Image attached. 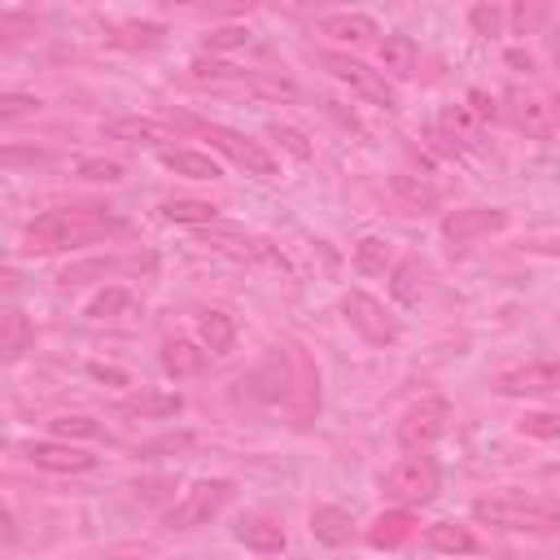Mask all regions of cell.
<instances>
[{
    "instance_id": "cell-22",
    "label": "cell",
    "mask_w": 560,
    "mask_h": 560,
    "mask_svg": "<svg viewBox=\"0 0 560 560\" xmlns=\"http://www.w3.org/2000/svg\"><path fill=\"white\" fill-rule=\"evenodd\" d=\"M106 141H123V145H162V141H175L167 123H154V119H114L106 127Z\"/></svg>"
},
{
    "instance_id": "cell-11",
    "label": "cell",
    "mask_w": 560,
    "mask_h": 560,
    "mask_svg": "<svg viewBox=\"0 0 560 560\" xmlns=\"http://www.w3.org/2000/svg\"><path fill=\"white\" fill-rule=\"evenodd\" d=\"M503 228H508V210H499V206H464V210H451L442 219V236L451 245H468V241L503 232Z\"/></svg>"
},
{
    "instance_id": "cell-3",
    "label": "cell",
    "mask_w": 560,
    "mask_h": 560,
    "mask_svg": "<svg viewBox=\"0 0 560 560\" xmlns=\"http://www.w3.org/2000/svg\"><path fill=\"white\" fill-rule=\"evenodd\" d=\"M438 486H442V473L434 464V455L416 451V455H403L394 468H386L381 477V495L394 499L399 508H421L429 499H438Z\"/></svg>"
},
{
    "instance_id": "cell-33",
    "label": "cell",
    "mask_w": 560,
    "mask_h": 560,
    "mask_svg": "<svg viewBox=\"0 0 560 560\" xmlns=\"http://www.w3.org/2000/svg\"><path fill=\"white\" fill-rule=\"evenodd\" d=\"M390 294H394L403 307H416V303H421V263H416V258L394 263V271H390Z\"/></svg>"
},
{
    "instance_id": "cell-34",
    "label": "cell",
    "mask_w": 560,
    "mask_h": 560,
    "mask_svg": "<svg viewBox=\"0 0 560 560\" xmlns=\"http://www.w3.org/2000/svg\"><path fill=\"white\" fill-rule=\"evenodd\" d=\"M390 188H394V197H399L407 210H434V206H438V193H434L425 180H416V175H394Z\"/></svg>"
},
{
    "instance_id": "cell-19",
    "label": "cell",
    "mask_w": 560,
    "mask_h": 560,
    "mask_svg": "<svg viewBox=\"0 0 560 560\" xmlns=\"http://www.w3.org/2000/svg\"><path fill=\"white\" fill-rule=\"evenodd\" d=\"M197 333H202V346L210 355H232V346H236V320L219 307H206L197 316Z\"/></svg>"
},
{
    "instance_id": "cell-27",
    "label": "cell",
    "mask_w": 560,
    "mask_h": 560,
    "mask_svg": "<svg viewBox=\"0 0 560 560\" xmlns=\"http://www.w3.org/2000/svg\"><path fill=\"white\" fill-rule=\"evenodd\" d=\"M162 167L184 180H219V162L197 149H162Z\"/></svg>"
},
{
    "instance_id": "cell-36",
    "label": "cell",
    "mask_w": 560,
    "mask_h": 560,
    "mask_svg": "<svg viewBox=\"0 0 560 560\" xmlns=\"http://www.w3.org/2000/svg\"><path fill=\"white\" fill-rule=\"evenodd\" d=\"M127 307H132V294H127V290H101V294L93 299L88 316H97V320H114V316H123Z\"/></svg>"
},
{
    "instance_id": "cell-30",
    "label": "cell",
    "mask_w": 560,
    "mask_h": 560,
    "mask_svg": "<svg viewBox=\"0 0 560 560\" xmlns=\"http://www.w3.org/2000/svg\"><path fill=\"white\" fill-rule=\"evenodd\" d=\"M180 407H184L180 394H141V399H123L114 412L132 421H158V416H175Z\"/></svg>"
},
{
    "instance_id": "cell-12",
    "label": "cell",
    "mask_w": 560,
    "mask_h": 560,
    "mask_svg": "<svg viewBox=\"0 0 560 560\" xmlns=\"http://www.w3.org/2000/svg\"><path fill=\"white\" fill-rule=\"evenodd\" d=\"M495 390H499V394H512V399L551 394V390H560V364H556V360H534V364L508 368V373L495 377Z\"/></svg>"
},
{
    "instance_id": "cell-24",
    "label": "cell",
    "mask_w": 560,
    "mask_h": 560,
    "mask_svg": "<svg viewBox=\"0 0 560 560\" xmlns=\"http://www.w3.org/2000/svg\"><path fill=\"white\" fill-rule=\"evenodd\" d=\"M32 342H36V325L19 307H10L0 316V351H5V360H23L32 351Z\"/></svg>"
},
{
    "instance_id": "cell-13",
    "label": "cell",
    "mask_w": 560,
    "mask_h": 560,
    "mask_svg": "<svg viewBox=\"0 0 560 560\" xmlns=\"http://www.w3.org/2000/svg\"><path fill=\"white\" fill-rule=\"evenodd\" d=\"M249 394L263 399V403H280V399H290V386H294V364H290V346L285 351H267V360L249 373Z\"/></svg>"
},
{
    "instance_id": "cell-2",
    "label": "cell",
    "mask_w": 560,
    "mask_h": 560,
    "mask_svg": "<svg viewBox=\"0 0 560 560\" xmlns=\"http://www.w3.org/2000/svg\"><path fill=\"white\" fill-rule=\"evenodd\" d=\"M473 516L495 525V529H516V534H560V508L547 499H521V495H499V499H477Z\"/></svg>"
},
{
    "instance_id": "cell-43",
    "label": "cell",
    "mask_w": 560,
    "mask_h": 560,
    "mask_svg": "<svg viewBox=\"0 0 560 560\" xmlns=\"http://www.w3.org/2000/svg\"><path fill=\"white\" fill-rule=\"evenodd\" d=\"M254 93H263V97H276V101H294L299 97V88L294 84H285V80H267V75H249L245 80Z\"/></svg>"
},
{
    "instance_id": "cell-37",
    "label": "cell",
    "mask_w": 560,
    "mask_h": 560,
    "mask_svg": "<svg viewBox=\"0 0 560 560\" xmlns=\"http://www.w3.org/2000/svg\"><path fill=\"white\" fill-rule=\"evenodd\" d=\"M49 429L58 438H97L101 434V425L93 416H58V421H49Z\"/></svg>"
},
{
    "instance_id": "cell-47",
    "label": "cell",
    "mask_w": 560,
    "mask_h": 560,
    "mask_svg": "<svg viewBox=\"0 0 560 560\" xmlns=\"http://www.w3.org/2000/svg\"><path fill=\"white\" fill-rule=\"evenodd\" d=\"M132 490H136V495H145V499H162V495L171 490V482H162V477H154V482H136Z\"/></svg>"
},
{
    "instance_id": "cell-7",
    "label": "cell",
    "mask_w": 560,
    "mask_h": 560,
    "mask_svg": "<svg viewBox=\"0 0 560 560\" xmlns=\"http://www.w3.org/2000/svg\"><path fill=\"white\" fill-rule=\"evenodd\" d=\"M202 136L210 141V149H219L228 162H236L245 175H258V180H271L276 175V158L258 145V141H249V136H241V132H232V127H219V123H202Z\"/></svg>"
},
{
    "instance_id": "cell-46",
    "label": "cell",
    "mask_w": 560,
    "mask_h": 560,
    "mask_svg": "<svg viewBox=\"0 0 560 560\" xmlns=\"http://www.w3.org/2000/svg\"><path fill=\"white\" fill-rule=\"evenodd\" d=\"M236 75V66H228V62H193V80H232Z\"/></svg>"
},
{
    "instance_id": "cell-21",
    "label": "cell",
    "mask_w": 560,
    "mask_h": 560,
    "mask_svg": "<svg viewBox=\"0 0 560 560\" xmlns=\"http://www.w3.org/2000/svg\"><path fill=\"white\" fill-rule=\"evenodd\" d=\"M377 53H381V66L390 71V75H399V80H412L416 75V66H421V49H416V40L412 36H386L381 45H377Z\"/></svg>"
},
{
    "instance_id": "cell-40",
    "label": "cell",
    "mask_w": 560,
    "mask_h": 560,
    "mask_svg": "<svg viewBox=\"0 0 560 560\" xmlns=\"http://www.w3.org/2000/svg\"><path fill=\"white\" fill-rule=\"evenodd\" d=\"M245 45H249V27H215V32L206 36V49H215V53L245 49Z\"/></svg>"
},
{
    "instance_id": "cell-42",
    "label": "cell",
    "mask_w": 560,
    "mask_h": 560,
    "mask_svg": "<svg viewBox=\"0 0 560 560\" xmlns=\"http://www.w3.org/2000/svg\"><path fill=\"white\" fill-rule=\"evenodd\" d=\"M0 36H5V45L23 40V36H36V19L32 14H0Z\"/></svg>"
},
{
    "instance_id": "cell-32",
    "label": "cell",
    "mask_w": 560,
    "mask_h": 560,
    "mask_svg": "<svg viewBox=\"0 0 560 560\" xmlns=\"http://www.w3.org/2000/svg\"><path fill=\"white\" fill-rule=\"evenodd\" d=\"M119 267H123V258H110V254H106V258H84V263H71L58 280H62L66 290H75V285H88V280H106V276H114Z\"/></svg>"
},
{
    "instance_id": "cell-35",
    "label": "cell",
    "mask_w": 560,
    "mask_h": 560,
    "mask_svg": "<svg viewBox=\"0 0 560 560\" xmlns=\"http://www.w3.org/2000/svg\"><path fill=\"white\" fill-rule=\"evenodd\" d=\"M197 438L188 434V429H180V434H162V438H154V442H141L136 447V455L141 460H158V455H180V451H188Z\"/></svg>"
},
{
    "instance_id": "cell-20",
    "label": "cell",
    "mask_w": 560,
    "mask_h": 560,
    "mask_svg": "<svg viewBox=\"0 0 560 560\" xmlns=\"http://www.w3.org/2000/svg\"><path fill=\"white\" fill-rule=\"evenodd\" d=\"M316 32L333 36V40H346V45H368L373 36H381L368 14H329V19L316 23Z\"/></svg>"
},
{
    "instance_id": "cell-25",
    "label": "cell",
    "mask_w": 560,
    "mask_h": 560,
    "mask_svg": "<svg viewBox=\"0 0 560 560\" xmlns=\"http://www.w3.org/2000/svg\"><path fill=\"white\" fill-rule=\"evenodd\" d=\"M312 534H316L325 547H342V543H351L355 521H351V512H346V508L325 503V508H316V512H312Z\"/></svg>"
},
{
    "instance_id": "cell-5",
    "label": "cell",
    "mask_w": 560,
    "mask_h": 560,
    "mask_svg": "<svg viewBox=\"0 0 560 560\" xmlns=\"http://www.w3.org/2000/svg\"><path fill=\"white\" fill-rule=\"evenodd\" d=\"M342 316H346V325H351L364 342H373V346H394V342H399V320L386 312L381 299H373V294H364V290H351V294L342 299Z\"/></svg>"
},
{
    "instance_id": "cell-4",
    "label": "cell",
    "mask_w": 560,
    "mask_h": 560,
    "mask_svg": "<svg viewBox=\"0 0 560 560\" xmlns=\"http://www.w3.org/2000/svg\"><path fill=\"white\" fill-rule=\"evenodd\" d=\"M232 482L228 477H206V482H193L167 512V529H197L206 521H215L223 512V503L232 499Z\"/></svg>"
},
{
    "instance_id": "cell-6",
    "label": "cell",
    "mask_w": 560,
    "mask_h": 560,
    "mask_svg": "<svg viewBox=\"0 0 560 560\" xmlns=\"http://www.w3.org/2000/svg\"><path fill=\"white\" fill-rule=\"evenodd\" d=\"M447 425H451V403H447L442 394H429V399H421V403H412V407L403 412V421H399V442H403L407 451H429V447L447 434Z\"/></svg>"
},
{
    "instance_id": "cell-31",
    "label": "cell",
    "mask_w": 560,
    "mask_h": 560,
    "mask_svg": "<svg viewBox=\"0 0 560 560\" xmlns=\"http://www.w3.org/2000/svg\"><path fill=\"white\" fill-rule=\"evenodd\" d=\"M438 123H442V132H447L451 141H460V145H477V141H482V123H486V119H482L473 106H447Z\"/></svg>"
},
{
    "instance_id": "cell-16",
    "label": "cell",
    "mask_w": 560,
    "mask_h": 560,
    "mask_svg": "<svg viewBox=\"0 0 560 560\" xmlns=\"http://www.w3.org/2000/svg\"><path fill=\"white\" fill-rule=\"evenodd\" d=\"M412 534H416V516H412L407 508H386V512H377L373 525H368V543H373L377 551L403 547Z\"/></svg>"
},
{
    "instance_id": "cell-23",
    "label": "cell",
    "mask_w": 560,
    "mask_h": 560,
    "mask_svg": "<svg viewBox=\"0 0 560 560\" xmlns=\"http://www.w3.org/2000/svg\"><path fill=\"white\" fill-rule=\"evenodd\" d=\"M158 215L167 223H193V228H215L219 219V206L215 202H202V197H167L158 206Z\"/></svg>"
},
{
    "instance_id": "cell-41",
    "label": "cell",
    "mask_w": 560,
    "mask_h": 560,
    "mask_svg": "<svg viewBox=\"0 0 560 560\" xmlns=\"http://www.w3.org/2000/svg\"><path fill=\"white\" fill-rule=\"evenodd\" d=\"M36 110H40V101L27 97V93H5V97H0V119H5V123L27 119V114H36Z\"/></svg>"
},
{
    "instance_id": "cell-39",
    "label": "cell",
    "mask_w": 560,
    "mask_h": 560,
    "mask_svg": "<svg viewBox=\"0 0 560 560\" xmlns=\"http://www.w3.org/2000/svg\"><path fill=\"white\" fill-rule=\"evenodd\" d=\"M521 434H529V438H560V412H529V416H521Z\"/></svg>"
},
{
    "instance_id": "cell-38",
    "label": "cell",
    "mask_w": 560,
    "mask_h": 560,
    "mask_svg": "<svg viewBox=\"0 0 560 560\" xmlns=\"http://www.w3.org/2000/svg\"><path fill=\"white\" fill-rule=\"evenodd\" d=\"M271 136L280 141V149H285L290 158H299V162H307V158H312V141H307V136H303L299 127H285V123H276V127H271Z\"/></svg>"
},
{
    "instance_id": "cell-48",
    "label": "cell",
    "mask_w": 560,
    "mask_h": 560,
    "mask_svg": "<svg viewBox=\"0 0 560 560\" xmlns=\"http://www.w3.org/2000/svg\"><path fill=\"white\" fill-rule=\"evenodd\" d=\"M93 377H101V381H114V386H123L127 377L123 373H114V368H93Z\"/></svg>"
},
{
    "instance_id": "cell-17",
    "label": "cell",
    "mask_w": 560,
    "mask_h": 560,
    "mask_svg": "<svg viewBox=\"0 0 560 560\" xmlns=\"http://www.w3.org/2000/svg\"><path fill=\"white\" fill-rule=\"evenodd\" d=\"M202 245L228 254V258H241V263H258V258H276L267 249V241H254V236H241V232H223V228H202Z\"/></svg>"
},
{
    "instance_id": "cell-8",
    "label": "cell",
    "mask_w": 560,
    "mask_h": 560,
    "mask_svg": "<svg viewBox=\"0 0 560 560\" xmlns=\"http://www.w3.org/2000/svg\"><path fill=\"white\" fill-rule=\"evenodd\" d=\"M320 66L333 75V80H342V84H351L360 97H368L373 106H381V110H399V97H394V88L386 84V75L381 71H368L364 62H355L351 53H320Z\"/></svg>"
},
{
    "instance_id": "cell-26",
    "label": "cell",
    "mask_w": 560,
    "mask_h": 560,
    "mask_svg": "<svg viewBox=\"0 0 560 560\" xmlns=\"http://www.w3.org/2000/svg\"><path fill=\"white\" fill-rule=\"evenodd\" d=\"M425 543H429L434 551H442V556H468V551H477L473 529L460 525V521H434V525L425 529Z\"/></svg>"
},
{
    "instance_id": "cell-9",
    "label": "cell",
    "mask_w": 560,
    "mask_h": 560,
    "mask_svg": "<svg viewBox=\"0 0 560 560\" xmlns=\"http://www.w3.org/2000/svg\"><path fill=\"white\" fill-rule=\"evenodd\" d=\"M290 364H294V386H290V416L294 429H307L320 416V368L303 346H290Z\"/></svg>"
},
{
    "instance_id": "cell-28",
    "label": "cell",
    "mask_w": 560,
    "mask_h": 560,
    "mask_svg": "<svg viewBox=\"0 0 560 560\" xmlns=\"http://www.w3.org/2000/svg\"><path fill=\"white\" fill-rule=\"evenodd\" d=\"M162 36H167V27L162 23H123V27H110L106 32V40L114 45V49H158L162 45Z\"/></svg>"
},
{
    "instance_id": "cell-14",
    "label": "cell",
    "mask_w": 560,
    "mask_h": 560,
    "mask_svg": "<svg viewBox=\"0 0 560 560\" xmlns=\"http://www.w3.org/2000/svg\"><path fill=\"white\" fill-rule=\"evenodd\" d=\"M27 460L49 473H88L97 468V455L71 447V442H27Z\"/></svg>"
},
{
    "instance_id": "cell-45",
    "label": "cell",
    "mask_w": 560,
    "mask_h": 560,
    "mask_svg": "<svg viewBox=\"0 0 560 560\" xmlns=\"http://www.w3.org/2000/svg\"><path fill=\"white\" fill-rule=\"evenodd\" d=\"M80 175H84V180H106V184H114V180H123V167H119V162H106V158H88V162H80Z\"/></svg>"
},
{
    "instance_id": "cell-18",
    "label": "cell",
    "mask_w": 560,
    "mask_h": 560,
    "mask_svg": "<svg viewBox=\"0 0 560 560\" xmlns=\"http://www.w3.org/2000/svg\"><path fill=\"white\" fill-rule=\"evenodd\" d=\"M236 538H241L249 551H263V556L285 551V525L271 521V516H241V521H236Z\"/></svg>"
},
{
    "instance_id": "cell-1",
    "label": "cell",
    "mask_w": 560,
    "mask_h": 560,
    "mask_svg": "<svg viewBox=\"0 0 560 560\" xmlns=\"http://www.w3.org/2000/svg\"><path fill=\"white\" fill-rule=\"evenodd\" d=\"M127 232V219H119L110 206H62L49 215H36L23 232V249L27 254H58L71 245H88L101 236H119Z\"/></svg>"
},
{
    "instance_id": "cell-10",
    "label": "cell",
    "mask_w": 560,
    "mask_h": 560,
    "mask_svg": "<svg viewBox=\"0 0 560 560\" xmlns=\"http://www.w3.org/2000/svg\"><path fill=\"white\" fill-rule=\"evenodd\" d=\"M512 127L529 136H560V97L556 93H512L508 97Z\"/></svg>"
},
{
    "instance_id": "cell-29",
    "label": "cell",
    "mask_w": 560,
    "mask_h": 560,
    "mask_svg": "<svg viewBox=\"0 0 560 560\" xmlns=\"http://www.w3.org/2000/svg\"><path fill=\"white\" fill-rule=\"evenodd\" d=\"M355 267L364 276H386L394 271V245L386 236H360L355 241Z\"/></svg>"
},
{
    "instance_id": "cell-15",
    "label": "cell",
    "mask_w": 560,
    "mask_h": 560,
    "mask_svg": "<svg viewBox=\"0 0 560 560\" xmlns=\"http://www.w3.org/2000/svg\"><path fill=\"white\" fill-rule=\"evenodd\" d=\"M206 360H210V351L197 346V342H188V338H167L162 342V373L175 377V381L206 373Z\"/></svg>"
},
{
    "instance_id": "cell-44",
    "label": "cell",
    "mask_w": 560,
    "mask_h": 560,
    "mask_svg": "<svg viewBox=\"0 0 560 560\" xmlns=\"http://www.w3.org/2000/svg\"><path fill=\"white\" fill-rule=\"evenodd\" d=\"M473 27H477V36H499V27H503V10L499 5H473Z\"/></svg>"
}]
</instances>
